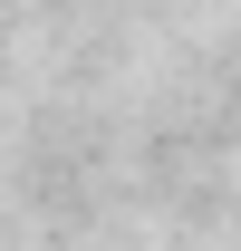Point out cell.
<instances>
[]
</instances>
